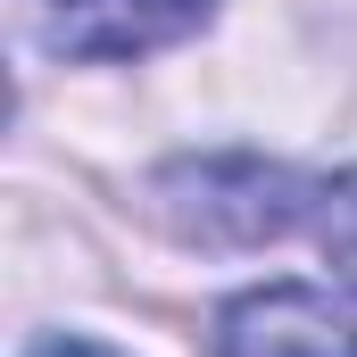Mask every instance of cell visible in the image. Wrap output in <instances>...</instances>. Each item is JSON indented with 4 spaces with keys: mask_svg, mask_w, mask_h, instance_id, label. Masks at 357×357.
<instances>
[{
    "mask_svg": "<svg viewBox=\"0 0 357 357\" xmlns=\"http://www.w3.org/2000/svg\"><path fill=\"white\" fill-rule=\"evenodd\" d=\"M150 208L191 250H258V241H282L316 208V191L266 158H183L150 183Z\"/></svg>",
    "mask_w": 357,
    "mask_h": 357,
    "instance_id": "cell-1",
    "label": "cell"
},
{
    "mask_svg": "<svg viewBox=\"0 0 357 357\" xmlns=\"http://www.w3.org/2000/svg\"><path fill=\"white\" fill-rule=\"evenodd\" d=\"M25 17L59 59H133V50L183 42L208 17V0H25Z\"/></svg>",
    "mask_w": 357,
    "mask_h": 357,
    "instance_id": "cell-2",
    "label": "cell"
},
{
    "mask_svg": "<svg viewBox=\"0 0 357 357\" xmlns=\"http://www.w3.org/2000/svg\"><path fill=\"white\" fill-rule=\"evenodd\" d=\"M225 357H357V316L333 291L274 282L225 316Z\"/></svg>",
    "mask_w": 357,
    "mask_h": 357,
    "instance_id": "cell-3",
    "label": "cell"
},
{
    "mask_svg": "<svg viewBox=\"0 0 357 357\" xmlns=\"http://www.w3.org/2000/svg\"><path fill=\"white\" fill-rule=\"evenodd\" d=\"M316 233H324V250H333V266L357 282V175L341 183H316Z\"/></svg>",
    "mask_w": 357,
    "mask_h": 357,
    "instance_id": "cell-4",
    "label": "cell"
},
{
    "mask_svg": "<svg viewBox=\"0 0 357 357\" xmlns=\"http://www.w3.org/2000/svg\"><path fill=\"white\" fill-rule=\"evenodd\" d=\"M25 357H108V349H91V341H33Z\"/></svg>",
    "mask_w": 357,
    "mask_h": 357,
    "instance_id": "cell-5",
    "label": "cell"
}]
</instances>
